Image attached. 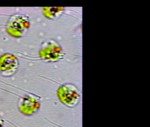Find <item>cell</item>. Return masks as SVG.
I'll list each match as a JSON object with an SVG mask.
<instances>
[{
	"mask_svg": "<svg viewBox=\"0 0 150 127\" xmlns=\"http://www.w3.org/2000/svg\"><path fill=\"white\" fill-rule=\"evenodd\" d=\"M57 95L60 102L70 108L77 106L81 100V93L75 85L70 83L64 84L59 87Z\"/></svg>",
	"mask_w": 150,
	"mask_h": 127,
	"instance_id": "6da1fadb",
	"label": "cell"
},
{
	"mask_svg": "<svg viewBox=\"0 0 150 127\" xmlns=\"http://www.w3.org/2000/svg\"><path fill=\"white\" fill-rule=\"evenodd\" d=\"M3 121L1 120V118H0V127H3Z\"/></svg>",
	"mask_w": 150,
	"mask_h": 127,
	"instance_id": "7a4b0ae2",
	"label": "cell"
}]
</instances>
